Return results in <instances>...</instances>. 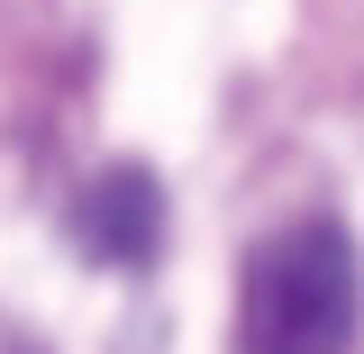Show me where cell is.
<instances>
[{"label":"cell","mask_w":364,"mask_h":354,"mask_svg":"<svg viewBox=\"0 0 364 354\" xmlns=\"http://www.w3.org/2000/svg\"><path fill=\"white\" fill-rule=\"evenodd\" d=\"M364 327V255L337 219L255 236L237 272V354H346Z\"/></svg>","instance_id":"obj_1"},{"label":"cell","mask_w":364,"mask_h":354,"mask_svg":"<svg viewBox=\"0 0 364 354\" xmlns=\"http://www.w3.org/2000/svg\"><path fill=\"white\" fill-rule=\"evenodd\" d=\"M73 236H82L91 264H128L136 272L164 245V200H155V182L136 173V164H109V173L73 200Z\"/></svg>","instance_id":"obj_2"}]
</instances>
